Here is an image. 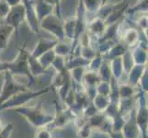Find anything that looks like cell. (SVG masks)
<instances>
[{
    "label": "cell",
    "mask_w": 148,
    "mask_h": 138,
    "mask_svg": "<svg viewBox=\"0 0 148 138\" xmlns=\"http://www.w3.org/2000/svg\"><path fill=\"white\" fill-rule=\"evenodd\" d=\"M15 112L24 117L34 128L46 127L53 120V115L49 113L42 107V104L34 106H20L14 109Z\"/></svg>",
    "instance_id": "1"
},
{
    "label": "cell",
    "mask_w": 148,
    "mask_h": 138,
    "mask_svg": "<svg viewBox=\"0 0 148 138\" xmlns=\"http://www.w3.org/2000/svg\"><path fill=\"white\" fill-rule=\"evenodd\" d=\"M29 54L26 43H24L21 47L18 48V54L10 62H6V67L14 76H22L28 79L29 86L34 84L35 78L32 75L29 68Z\"/></svg>",
    "instance_id": "2"
},
{
    "label": "cell",
    "mask_w": 148,
    "mask_h": 138,
    "mask_svg": "<svg viewBox=\"0 0 148 138\" xmlns=\"http://www.w3.org/2000/svg\"><path fill=\"white\" fill-rule=\"evenodd\" d=\"M51 90V86H47L43 89H40L38 90H23L18 92L17 94L13 95L11 98L8 99L0 105V111L9 110V109H15L20 106L27 105L29 101L32 100L33 99L37 98V97L42 96L44 94L48 93Z\"/></svg>",
    "instance_id": "3"
},
{
    "label": "cell",
    "mask_w": 148,
    "mask_h": 138,
    "mask_svg": "<svg viewBox=\"0 0 148 138\" xmlns=\"http://www.w3.org/2000/svg\"><path fill=\"white\" fill-rule=\"evenodd\" d=\"M3 74L4 81L1 92H0V105L11 98L13 95L17 94L18 92L28 89V86L21 84L18 81H17L15 79V76L8 70L4 71Z\"/></svg>",
    "instance_id": "4"
},
{
    "label": "cell",
    "mask_w": 148,
    "mask_h": 138,
    "mask_svg": "<svg viewBox=\"0 0 148 138\" xmlns=\"http://www.w3.org/2000/svg\"><path fill=\"white\" fill-rule=\"evenodd\" d=\"M40 28L45 30L55 37L58 42L64 41V32L63 26V20L61 17L55 14H50L40 21Z\"/></svg>",
    "instance_id": "5"
},
{
    "label": "cell",
    "mask_w": 148,
    "mask_h": 138,
    "mask_svg": "<svg viewBox=\"0 0 148 138\" xmlns=\"http://www.w3.org/2000/svg\"><path fill=\"white\" fill-rule=\"evenodd\" d=\"M72 86L73 83L69 70L64 69L56 73L53 79V82L51 84V89L56 90L60 99L62 100V101H64L66 95L68 94L70 89H72Z\"/></svg>",
    "instance_id": "6"
},
{
    "label": "cell",
    "mask_w": 148,
    "mask_h": 138,
    "mask_svg": "<svg viewBox=\"0 0 148 138\" xmlns=\"http://www.w3.org/2000/svg\"><path fill=\"white\" fill-rule=\"evenodd\" d=\"M54 110L55 113L53 115V120L46 126L51 131L63 128L76 118L68 108H62L56 101H54Z\"/></svg>",
    "instance_id": "7"
},
{
    "label": "cell",
    "mask_w": 148,
    "mask_h": 138,
    "mask_svg": "<svg viewBox=\"0 0 148 138\" xmlns=\"http://www.w3.org/2000/svg\"><path fill=\"white\" fill-rule=\"evenodd\" d=\"M25 20V6L23 3H19L16 6H13L10 8L9 12L8 13L7 17L4 19V22L11 26L16 35H18V29L20 25Z\"/></svg>",
    "instance_id": "8"
},
{
    "label": "cell",
    "mask_w": 148,
    "mask_h": 138,
    "mask_svg": "<svg viewBox=\"0 0 148 138\" xmlns=\"http://www.w3.org/2000/svg\"><path fill=\"white\" fill-rule=\"evenodd\" d=\"M22 3L25 6V20H26L29 28L33 33L39 34L40 21L33 6V0H22Z\"/></svg>",
    "instance_id": "9"
},
{
    "label": "cell",
    "mask_w": 148,
    "mask_h": 138,
    "mask_svg": "<svg viewBox=\"0 0 148 138\" xmlns=\"http://www.w3.org/2000/svg\"><path fill=\"white\" fill-rule=\"evenodd\" d=\"M121 134L124 138H139L141 135L135 119V105L125 120L124 125L121 129Z\"/></svg>",
    "instance_id": "10"
},
{
    "label": "cell",
    "mask_w": 148,
    "mask_h": 138,
    "mask_svg": "<svg viewBox=\"0 0 148 138\" xmlns=\"http://www.w3.org/2000/svg\"><path fill=\"white\" fill-rule=\"evenodd\" d=\"M128 8H129L128 0H122V1L117 4H111L110 11L108 15V17L104 20L106 25H110L120 21L121 18L124 15Z\"/></svg>",
    "instance_id": "11"
},
{
    "label": "cell",
    "mask_w": 148,
    "mask_h": 138,
    "mask_svg": "<svg viewBox=\"0 0 148 138\" xmlns=\"http://www.w3.org/2000/svg\"><path fill=\"white\" fill-rule=\"evenodd\" d=\"M58 43V41L56 39H48V38H40L37 42L36 45L33 49L32 53H29L30 55L34 58H39L40 55L43 54L44 53L48 52V51L52 50L54 48L56 43Z\"/></svg>",
    "instance_id": "12"
},
{
    "label": "cell",
    "mask_w": 148,
    "mask_h": 138,
    "mask_svg": "<svg viewBox=\"0 0 148 138\" xmlns=\"http://www.w3.org/2000/svg\"><path fill=\"white\" fill-rule=\"evenodd\" d=\"M106 27H107V25L104 20L96 17L95 19L91 20V21L86 23V28H88V33L91 37L99 38L102 35V33L104 32Z\"/></svg>",
    "instance_id": "13"
},
{
    "label": "cell",
    "mask_w": 148,
    "mask_h": 138,
    "mask_svg": "<svg viewBox=\"0 0 148 138\" xmlns=\"http://www.w3.org/2000/svg\"><path fill=\"white\" fill-rule=\"evenodd\" d=\"M33 6L39 21H40L48 15L52 14L54 9V6L46 2L45 0H33Z\"/></svg>",
    "instance_id": "14"
},
{
    "label": "cell",
    "mask_w": 148,
    "mask_h": 138,
    "mask_svg": "<svg viewBox=\"0 0 148 138\" xmlns=\"http://www.w3.org/2000/svg\"><path fill=\"white\" fill-rule=\"evenodd\" d=\"M140 39L139 30L134 28H128L124 30L122 34V42L127 48H134L138 44Z\"/></svg>",
    "instance_id": "15"
},
{
    "label": "cell",
    "mask_w": 148,
    "mask_h": 138,
    "mask_svg": "<svg viewBox=\"0 0 148 138\" xmlns=\"http://www.w3.org/2000/svg\"><path fill=\"white\" fill-rule=\"evenodd\" d=\"M15 32L14 29L5 22L0 23V54L8 47L9 40Z\"/></svg>",
    "instance_id": "16"
},
{
    "label": "cell",
    "mask_w": 148,
    "mask_h": 138,
    "mask_svg": "<svg viewBox=\"0 0 148 138\" xmlns=\"http://www.w3.org/2000/svg\"><path fill=\"white\" fill-rule=\"evenodd\" d=\"M145 68H146V65H134L132 66V69L128 72V84L132 86L134 88H137L139 80Z\"/></svg>",
    "instance_id": "17"
},
{
    "label": "cell",
    "mask_w": 148,
    "mask_h": 138,
    "mask_svg": "<svg viewBox=\"0 0 148 138\" xmlns=\"http://www.w3.org/2000/svg\"><path fill=\"white\" fill-rule=\"evenodd\" d=\"M131 54L134 59V65H145L147 64V48L137 44L134 48H132Z\"/></svg>",
    "instance_id": "18"
},
{
    "label": "cell",
    "mask_w": 148,
    "mask_h": 138,
    "mask_svg": "<svg viewBox=\"0 0 148 138\" xmlns=\"http://www.w3.org/2000/svg\"><path fill=\"white\" fill-rule=\"evenodd\" d=\"M128 50V48L126 47V45L123 43H115L112 47L102 55V58L107 60V61H110L111 59L116 58V57H121V56L123 55V54Z\"/></svg>",
    "instance_id": "19"
},
{
    "label": "cell",
    "mask_w": 148,
    "mask_h": 138,
    "mask_svg": "<svg viewBox=\"0 0 148 138\" xmlns=\"http://www.w3.org/2000/svg\"><path fill=\"white\" fill-rule=\"evenodd\" d=\"M109 62H110V67L112 78H114L116 80L119 81L124 73L121 56V57H116V58L111 59L110 61H109Z\"/></svg>",
    "instance_id": "20"
},
{
    "label": "cell",
    "mask_w": 148,
    "mask_h": 138,
    "mask_svg": "<svg viewBox=\"0 0 148 138\" xmlns=\"http://www.w3.org/2000/svg\"><path fill=\"white\" fill-rule=\"evenodd\" d=\"M88 62H89V60L85 59L80 54L70 55L69 59L67 60L65 59V68L67 70H71L75 67H79V66L86 67V65H88Z\"/></svg>",
    "instance_id": "21"
},
{
    "label": "cell",
    "mask_w": 148,
    "mask_h": 138,
    "mask_svg": "<svg viewBox=\"0 0 148 138\" xmlns=\"http://www.w3.org/2000/svg\"><path fill=\"white\" fill-rule=\"evenodd\" d=\"M109 118L107 117L103 112H97L96 114L93 116H91L90 118L86 120V122H88L89 125L92 127L93 129H98L101 130L106 124V122H108Z\"/></svg>",
    "instance_id": "22"
},
{
    "label": "cell",
    "mask_w": 148,
    "mask_h": 138,
    "mask_svg": "<svg viewBox=\"0 0 148 138\" xmlns=\"http://www.w3.org/2000/svg\"><path fill=\"white\" fill-rule=\"evenodd\" d=\"M63 26H64V37L73 42L75 36V20L74 16L69 17L64 21H63Z\"/></svg>",
    "instance_id": "23"
},
{
    "label": "cell",
    "mask_w": 148,
    "mask_h": 138,
    "mask_svg": "<svg viewBox=\"0 0 148 138\" xmlns=\"http://www.w3.org/2000/svg\"><path fill=\"white\" fill-rule=\"evenodd\" d=\"M86 67L84 66H79V67H75L69 70L71 78H72L73 86L75 87H83V78L86 73Z\"/></svg>",
    "instance_id": "24"
},
{
    "label": "cell",
    "mask_w": 148,
    "mask_h": 138,
    "mask_svg": "<svg viewBox=\"0 0 148 138\" xmlns=\"http://www.w3.org/2000/svg\"><path fill=\"white\" fill-rule=\"evenodd\" d=\"M91 101H92L93 105L95 106V108L99 112H104L110 104V98L108 96H104L97 93V95L94 97V99Z\"/></svg>",
    "instance_id": "25"
},
{
    "label": "cell",
    "mask_w": 148,
    "mask_h": 138,
    "mask_svg": "<svg viewBox=\"0 0 148 138\" xmlns=\"http://www.w3.org/2000/svg\"><path fill=\"white\" fill-rule=\"evenodd\" d=\"M100 78L98 72L95 71H88L86 70V73L83 78V87H97L100 82Z\"/></svg>",
    "instance_id": "26"
},
{
    "label": "cell",
    "mask_w": 148,
    "mask_h": 138,
    "mask_svg": "<svg viewBox=\"0 0 148 138\" xmlns=\"http://www.w3.org/2000/svg\"><path fill=\"white\" fill-rule=\"evenodd\" d=\"M29 68L32 75L36 78V76H40V75H42L46 72V69H44L40 64L39 63L38 59L32 57L30 54H29Z\"/></svg>",
    "instance_id": "27"
},
{
    "label": "cell",
    "mask_w": 148,
    "mask_h": 138,
    "mask_svg": "<svg viewBox=\"0 0 148 138\" xmlns=\"http://www.w3.org/2000/svg\"><path fill=\"white\" fill-rule=\"evenodd\" d=\"M98 74L100 78L101 81H106V82H110L112 75H111V71L110 67V62L105 59L102 60L101 65L99 66V68L98 70Z\"/></svg>",
    "instance_id": "28"
},
{
    "label": "cell",
    "mask_w": 148,
    "mask_h": 138,
    "mask_svg": "<svg viewBox=\"0 0 148 138\" xmlns=\"http://www.w3.org/2000/svg\"><path fill=\"white\" fill-rule=\"evenodd\" d=\"M55 57H56V54L54 52V50L52 49V50L48 51V52L44 53L43 54H42L37 59L39 61V63L40 64V65H42L44 69L47 70V68L52 65Z\"/></svg>",
    "instance_id": "29"
},
{
    "label": "cell",
    "mask_w": 148,
    "mask_h": 138,
    "mask_svg": "<svg viewBox=\"0 0 148 138\" xmlns=\"http://www.w3.org/2000/svg\"><path fill=\"white\" fill-rule=\"evenodd\" d=\"M148 9V0H138L132 7H129L126 10V14L131 16L138 12H146Z\"/></svg>",
    "instance_id": "30"
},
{
    "label": "cell",
    "mask_w": 148,
    "mask_h": 138,
    "mask_svg": "<svg viewBox=\"0 0 148 138\" xmlns=\"http://www.w3.org/2000/svg\"><path fill=\"white\" fill-rule=\"evenodd\" d=\"M93 130L94 129L89 125L88 122L85 121L80 125L77 126L76 136H77V138H92Z\"/></svg>",
    "instance_id": "31"
},
{
    "label": "cell",
    "mask_w": 148,
    "mask_h": 138,
    "mask_svg": "<svg viewBox=\"0 0 148 138\" xmlns=\"http://www.w3.org/2000/svg\"><path fill=\"white\" fill-rule=\"evenodd\" d=\"M135 89L130 84L119 85V96L120 99H128L135 95Z\"/></svg>",
    "instance_id": "32"
},
{
    "label": "cell",
    "mask_w": 148,
    "mask_h": 138,
    "mask_svg": "<svg viewBox=\"0 0 148 138\" xmlns=\"http://www.w3.org/2000/svg\"><path fill=\"white\" fill-rule=\"evenodd\" d=\"M53 50L56 55L66 57V56L70 55L71 54V45L68 43H65L64 41H62V42H58L56 43Z\"/></svg>",
    "instance_id": "33"
},
{
    "label": "cell",
    "mask_w": 148,
    "mask_h": 138,
    "mask_svg": "<svg viewBox=\"0 0 148 138\" xmlns=\"http://www.w3.org/2000/svg\"><path fill=\"white\" fill-rule=\"evenodd\" d=\"M121 60H122V65H123V70L124 73L128 74L129 71L132 69V66L134 65V59H132V56L131 54V51L128 49L126 52L123 54V55L121 56Z\"/></svg>",
    "instance_id": "34"
},
{
    "label": "cell",
    "mask_w": 148,
    "mask_h": 138,
    "mask_svg": "<svg viewBox=\"0 0 148 138\" xmlns=\"http://www.w3.org/2000/svg\"><path fill=\"white\" fill-rule=\"evenodd\" d=\"M103 58H102V55L97 53V54L94 56V57L89 60L88 65H86V69L88 71H95V72H98V70L99 68V66L101 65V62Z\"/></svg>",
    "instance_id": "35"
},
{
    "label": "cell",
    "mask_w": 148,
    "mask_h": 138,
    "mask_svg": "<svg viewBox=\"0 0 148 138\" xmlns=\"http://www.w3.org/2000/svg\"><path fill=\"white\" fill-rule=\"evenodd\" d=\"M82 1L86 12L96 13L101 6V0H82Z\"/></svg>",
    "instance_id": "36"
},
{
    "label": "cell",
    "mask_w": 148,
    "mask_h": 138,
    "mask_svg": "<svg viewBox=\"0 0 148 138\" xmlns=\"http://www.w3.org/2000/svg\"><path fill=\"white\" fill-rule=\"evenodd\" d=\"M96 89H97V93H98V94H101V95L109 97L110 90V82H106V81H100V82L98 85H97Z\"/></svg>",
    "instance_id": "37"
},
{
    "label": "cell",
    "mask_w": 148,
    "mask_h": 138,
    "mask_svg": "<svg viewBox=\"0 0 148 138\" xmlns=\"http://www.w3.org/2000/svg\"><path fill=\"white\" fill-rule=\"evenodd\" d=\"M52 66L56 70V72H60V71H63L65 68V59L63 56H59L56 55V57L54 58L53 62L52 64Z\"/></svg>",
    "instance_id": "38"
},
{
    "label": "cell",
    "mask_w": 148,
    "mask_h": 138,
    "mask_svg": "<svg viewBox=\"0 0 148 138\" xmlns=\"http://www.w3.org/2000/svg\"><path fill=\"white\" fill-rule=\"evenodd\" d=\"M137 88H140L142 90H144L145 92H147L148 90V75H147V67L143 73L141 78L139 80L138 87Z\"/></svg>",
    "instance_id": "39"
},
{
    "label": "cell",
    "mask_w": 148,
    "mask_h": 138,
    "mask_svg": "<svg viewBox=\"0 0 148 138\" xmlns=\"http://www.w3.org/2000/svg\"><path fill=\"white\" fill-rule=\"evenodd\" d=\"M34 138H52L51 130H49L47 127H40V128H37Z\"/></svg>",
    "instance_id": "40"
},
{
    "label": "cell",
    "mask_w": 148,
    "mask_h": 138,
    "mask_svg": "<svg viewBox=\"0 0 148 138\" xmlns=\"http://www.w3.org/2000/svg\"><path fill=\"white\" fill-rule=\"evenodd\" d=\"M10 7L6 0H0V19H3L7 17L8 13L10 10Z\"/></svg>",
    "instance_id": "41"
},
{
    "label": "cell",
    "mask_w": 148,
    "mask_h": 138,
    "mask_svg": "<svg viewBox=\"0 0 148 138\" xmlns=\"http://www.w3.org/2000/svg\"><path fill=\"white\" fill-rule=\"evenodd\" d=\"M13 124L12 122H9L6 126H4L3 130L0 133V138H10L12 132H13Z\"/></svg>",
    "instance_id": "42"
},
{
    "label": "cell",
    "mask_w": 148,
    "mask_h": 138,
    "mask_svg": "<svg viewBox=\"0 0 148 138\" xmlns=\"http://www.w3.org/2000/svg\"><path fill=\"white\" fill-rule=\"evenodd\" d=\"M137 25H138V27L141 29V30H143L144 32H145V30H147V15L142 16L138 19Z\"/></svg>",
    "instance_id": "43"
},
{
    "label": "cell",
    "mask_w": 148,
    "mask_h": 138,
    "mask_svg": "<svg viewBox=\"0 0 148 138\" xmlns=\"http://www.w3.org/2000/svg\"><path fill=\"white\" fill-rule=\"evenodd\" d=\"M46 2H48V3H50V4H52L53 6H54L56 8H57V16H59L60 17V5H61V1L62 0H45Z\"/></svg>",
    "instance_id": "44"
},
{
    "label": "cell",
    "mask_w": 148,
    "mask_h": 138,
    "mask_svg": "<svg viewBox=\"0 0 148 138\" xmlns=\"http://www.w3.org/2000/svg\"><path fill=\"white\" fill-rule=\"evenodd\" d=\"M107 135H109L110 138H124L123 135H122L121 132H112L111 130L109 131L108 133H107Z\"/></svg>",
    "instance_id": "45"
},
{
    "label": "cell",
    "mask_w": 148,
    "mask_h": 138,
    "mask_svg": "<svg viewBox=\"0 0 148 138\" xmlns=\"http://www.w3.org/2000/svg\"><path fill=\"white\" fill-rule=\"evenodd\" d=\"M8 2V4L9 5L10 7H13V6H16V5L19 4L22 2V0H6Z\"/></svg>",
    "instance_id": "46"
},
{
    "label": "cell",
    "mask_w": 148,
    "mask_h": 138,
    "mask_svg": "<svg viewBox=\"0 0 148 138\" xmlns=\"http://www.w3.org/2000/svg\"><path fill=\"white\" fill-rule=\"evenodd\" d=\"M7 70L6 67V62H0V74L3 73L4 71Z\"/></svg>",
    "instance_id": "47"
},
{
    "label": "cell",
    "mask_w": 148,
    "mask_h": 138,
    "mask_svg": "<svg viewBox=\"0 0 148 138\" xmlns=\"http://www.w3.org/2000/svg\"><path fill=\"white\" fill-rule=\"evenodd\" d=\"M3 128H4V126H3V124H2L1 120H0V133H1V131L3 130Z\"/></svg>",
    "instance_id": "48"
},
{
    "label": "cell",
    "mask_w": 148,
    "mask_h": 138,
    "mask_svg": "<svg viewBox=\"0 0 148 138\" xmlns=\"http://www.w3.org/2000/svg\"><path fill=\"white\" fill-rule=\"evenodd\" d=\"M108 1H109V0H101V6H102V5L107 4V3H108Z\"/></svg>",
    "instance_id": "49"
}]
</instances>
